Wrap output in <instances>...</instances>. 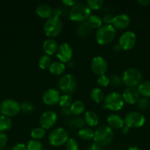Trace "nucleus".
Listing matches in <instances>:
<instances>
[{
  "mask_svg": "<svg viewBox=\"0 0 150 150\" xmlns=\"http://www.w3.org/2000/svg\"><path fill=\"white\" fill-rule=\"evenodd\" d=\"M91 11L85 3L77 2L69 10V16L73 21L82 23L88 21L91 15Z\"/></svg>",
  "mask_w": 150,
  "mask_h": 150,
  "instance_id": "nucleus-1",
  "label": "nucleus"
},
{
  "mask_svg": "<svg viewBox=\"0 0 150 150\" xmlns=\"http://www.w3.org/2000/svg\"><path fill=\"white\" fill-rule=\"evenodd\" d=\"M114 138V132L108 125H101L94 131V143L101 146H106L110 144Z\"/></svg>",
  "mask_w": 150,
  "mask_h": 150,
  "instance_id": "nucleus-2",
  "label": "nucleus"
},
{
  "mask_svg": "<svg viewBox=\"0 0 150 150\" xmlns=\"http://www.w3.org/2000/svg\"><path fill=\"white\" fill-rule=\"evenodd\" d=\"M116 29L113 25H102L96 32V40L101 45H107L115 39Z\"/></svg>",
  "mask_w": 150,
  "mask_h": 150,
  "instance_id": "nucleus-3",
  "label": "nucleus"
},
{
  "mask_svg": "<svg viewBox=\"0 0 150 150\" xmlns=\"http://www.w3.org/2000/svg\"><path fill=\"white\" fill-rule=\"evenodd\" d=\"M63 29V23L59 18L50 17L46 20L44 26V31L45 35L49 38H55L60 35Z\"/></svg>",
  "mask_w": 150,
  "mask_h": 150,
  "instance_id": "nucleus-4",
  "label": "nucleus"
},
{
  "mask_svg": "<svg viewBox=\"0 0 150 150\" xmlns=\"http://www.w3.org/2000/svg\"><path fill=\"white\" fill-rule=\"evenodd\" d=\"M142 79V74L139 70L135 67H129L124 72L122 82L127 87H136L141 83Z\"/></svg>",
  "mask_w": 150,
  "mask_h": 150,
  "instance_id": "nucleus-5",
  "label": "nucleus"
},
{
  "mask_svg": "<svg viewBox=\"0 0 150 150\" xmlns=\"http://www.w3.org/2000/svg\"><path fill=\"white\" fill-rule=\"evenodd\" d=\"M124 105L122 95L119 92H111L105 95L104 100V108L110 111H118L121 109Z\"/></svg>",
  "mask_w": 150,
  "mask_h": 150,
  "instance_id": "nucleus-6",
  "label": "nucleus"
},
{
  "mask_svg": "<svg viewBox=\"0 0 150 150\" xmlns=\"http://www.w3.org/2000/svg\"><path fill=\"white\" fill-rule=\"evenodd\" d=\"M58 87L61 92L66 95H71L76 91L77 81L72 74H66L61 76L58 81Z\"/></svg>",
  "mask_w": 150,
  "mask_h": 150,
  "instance_id": "nucleus-7",
  "label": "nucleus"
},
{
  "mask_svg": "<svg viewBox=\"0 0 150 150\" xmlns=\"http://www.w3.org/2000/svg\"><path fill=\"white\" fill-rule=\"evenodd\" d=\"M69 139V133L63 127H57L50 132L48 140L53 146H60L65 144Z\"/></svg>",
  "mask_w": 150,
  "mask_h": 150,
  "instance_id": "nucleus-8",
  "label": "nucleus"
},
{
  "mask_svg": "<svg viewBox=\"0 0 150 150\" xmlns=\"http://www.w3.org/2000/svg\"><path fill=\"white\" fill-rule=\"evenodd\" d=\"M1 114L7 117H13L21 111L20 103L14 99H5L0 104Z\"/></svg>",
  "mask_w": 150,
  "mask_h": 150,
  "instance_id": "nucleus-9",
  "label": "nucleus"
},
{
  "mask_svg": "<svg viewBox=\"0 0 150 150\" xmlns=\"http://www.w3.org/2000/svg\"><path fill=\"white\" fill-rule=\"evenodd\" d=\"M124 124L129 128L141 127L146 122V117L138 111H130L124 117Z\"/></svg>",
  "mask_w": 150,
  "mask_h": 150,
  "instance_id": "nucleus-10",
  "label": "nucleus"
},
{
  "mask_svg": "<svg viewBox=\"0 0 150 150\" xmlns=\"http://www.w3.org/2000/svg\"><path fill=\"white\" fill-rule=\"evenodd\" d=\"M136 41V35L132 31H126L119 38V44L122 50L129 51L135 46Z\"/></svg>",
  "mask_w": 150,
  "mask_h": 150,
  "instance_id": "nucleus-11",
  "label": "nucleus"
},
{
  "mask_svg": "<svg viewBox=\"0 0 150 150\" xmlns=\"http://www.w3.org/2000/svg\"><path fill=\"white\" fill-rule=\"evenodd\" d=\"M57 120V115L54 111L49 110L41 114L39 119L40 125L44 130L51 128L56 124Z\"/></svg>",
  "mask_w": 150,
  "mask_h": 150,
  "instance_id": "nucleus-12",
  "label": "nucleus"
},
{
  "mask_svg": "<svg viewBox=\"0 0 150 150\" xmlns=\"http://www.w3.org/2000/svg\"><path fill=\"white\" fill-rule=\"evenodd\" d=\"M56 56L60 62L64 64L67 63L71 60L73 57V49L69 43L63 42L58 46Z\"/></svg>",
  "mask_w": 150,
  "mask_h": 150,
  "instance_id": "nucleus-13",
  "label": "nucleus"
},
{
  "mask_svg": "<svg viewBox=\"0 0 150 150\" xmlns=\"http://www.w3.org/2000/svg\"><path fill=\"white\" fill-rule=\"evenodd\" d=\"M91 66L92 71L98 76L105 74L108 67L106 59L101 56L94 57L91 61Z\"/></svg>",
  "mask_w": 150,
  "mask_h": 150,
  "instance_id": "nucleus-14",
  "label": "nucleus"
},
{
  "mask_svg": "<svg viewBox=\"0 0 150 150\" xmlns=\"http://www.w3.org/2000/svg\"><path fill=\"white\" fill-rule=\"evenodd\" d=\"M60 95L57 89L50 88L44 93L42 97L43 102L49 106H54L59 103Z\"/></svg>",
  "mask_w": 150,
  "mask_h": 150,
  "instance_id": "nucleus-15",
  "label": "nucleus"
},
{
  "mask_svg": "<svg viewBox=\"0 0 150 150\" xmlns=\"http://www.w3.org/2000/svg\"><path fill=\"white\" fill-rule=\"evenodd\" d=\"M124 101L129 105H133L138 103L140 99V94L135 87H127L122 94Z\"/></svg>",
  "mask_w": 150,
  "mask_h": 150,
  "instance_id": "nucleus-16",
  "label": "nucleus"
},
{
  "mask_svg": "<svg viewBox=\"0 0 150 150\" xmlns=\"http://www.w3.org/2000/svg\"><path fill=\"white\" fill-rule=\"evenodd\" d=\"M130 24V18L129 16L124 13H120L114 16L113 26L116 29L123 30L126 29Z\"/></svg>",
  "mask_w": 150,
  "mask_h": 150,
  "instance_id": "nucleus-17",
  "label": "nucleus"
},
{
  "mask_svg": "<svg viewBox=\"0 0 150 150\" xmlns=\"http://www.w3.org/2000/svg\"><path fill=\"white\" fill-rule=\"evenodd\" d=\"M58 46V44L54 39L49 38L43 43V51L46 55L52 56L57 53Z\"/></svg>",
  "mask_w": 150,
  "mask_h": 150,
  "instance_id": "nucleus-18",
  "label": "nucleus"
},
{
  "mask_svg": "<svg viewBox=\"0 0 150 150\" xmlns=\"http://www.w3.org/2000/svg\"><path fill=\"white\" fill-rule=\"evenodd\" d=\"M52 8L46 4H38L35 9V13L38 17L47 20L52 16Z\"/></svg>",
  "mask_w": 150,
  "mask_h": 150,
  "instance_id": "nucleus-19",
  "label": "nucleus"
},
{
  "mask_svg": "<svg viewBox=\"0 0 150 150\" xmlns=\"http://www.w3.org/2000/svg\"><path fill=\"white\" fill-rule=\"evenodd\" d=\"M107 125L112 129H121L124 126V120L117 114H110L107 119Z\"/></svg>",
  "mask_w": 150,
  "mask_h": 150,
  "instance_id": "nucleus-20",
  "label": "nucleus"
},
{
  "mask_svg": "<svg viewBox=\"0 0 150 150\" xmlns=\"http://www.w3.org/2000/svg\"><path fill=\"white\" fill-rule=\"evenodd\" d=\"M92 29H93L90 26V25L88 24V22H82V23H79V25L77 26V27H76V35H77L79 38H88L89 36H91V33H92Z\"/></svg>",
  "mask_w": 150,
  "mask_h": 150,
  "instance_id": "nucleus-21",
  "label": "nucleus"
},
{
  "mask_svg": "<svg viewBox=\"0 0 150 150\" xmlns=\"http://www.w3.org/2000/svg\"><path fill=\"white\" fill-rule=\"evenodd\" d=\"M66 65L60 61L53 62L49 68V71L53 76H61L66 70Z\"/></svg>",
  "mask_w": 150,
  "mask_h": 150,
  "instance_id": "nucleus-22",
  "label": "nucleus"
},
{
  "mask_svg": "<svg viewBox=\"0 0 150 150\" xmlns=\"http://www.w3.org/2000/svg\"><path fill=\"white\" fill-rule=\"evenodd\" d=\"M84 120L85 124L88 125L90 127H95L98 125L99 122V117L95 112L91 111H88L85 113Z\"/></svg>",
  "mask_w": 150,
  "mask_h": 150,
  "instance_id": "nucleus-23",
  "label": "nucleus"
},
{
  "mask_svg": "<svg viewBox=\"0 0 150 150\" xmlns=\"http://www.w3.org/2000/svg\"><path fill=\"white\" fill-rule=\"evenodd\" d=\"M71 112L72 115L79 116L83 114L85 110V105L82 100H75L72 103L71 105L70 106Z\"/></svg>",
  "mask_w": 150,
  "mask_h": 150,
  "instance_id": "nucleus-24",
  "label": "nucleus"
},
{
  "mask_svg": "<svg viewBox=\"0 0 150 150\" xmlns=\"http://www.w3.org/2000/svg\"><path fill=\"white\" fill-rule=\"evenodd\" d=\"M78 136L83 141H91L94 139V131L91 127H83L79 130Z\"/></svg>",
  "mask_w": 150,
  "mask_h": 150,
  "instance_id": "nucleus-25",
  "label": "nucleus"
},
{
  "mask_svg": "<svg viewBox=\"0 0 150 150\" xmlns=\"http://www.w3.org/2000/svg\"><path fill=\"white\" fill-rule=\"evenodd\" d=\"M138 92L140 95H141L144 98H147L150 97V81H141L138 86Z\"/></svg>",
  "mask_w": 150,
  "mask_h": 150,
  "instance_id": "nucleus-26",
  "label": "nucleus"
},
{
  "mask_svg": "<svg viewBox=\"0 0 150 150\" xmlns=\"http://www.w3.org/2000/svg\"><path fill=\"white\" fill-rule=\"evenodd\" d=\"M104 94L103 91L99 88H94L91 92V98L96 103H101L104 102Z\"/></svg>",
  "mask_w": 150,
  "mask_h": 150,
  "instance_id": "nucleus-27",
  "label": "nucleus"
},
{
  "mask_svg": "<svg viewBox=\"0 0 150 150\" xmlns=\"http://www.w3.org/2000/svg\"><path fill=\"white\" fill-rule=\"evenodd\" d=\"M87 22H88V23L92 29H99L103 25L102 19L98 15H91L90 17L88 18Z\"/></svg>",
  "mask_w": 150,
  "mask_h": 150,
  "instance_id": "nucleus-28",
  "label": "nucleus"
},
{
  "mask_svg": "<svg viewBox=\"0 0 150 150\" xmlns=\"http://www.w3.org/2000/svg\"><path fill=\"white\" fill-rule=\"evenodd\" d=\"M12 127V121L10 117L6 116H0V131L4 132L10 130Z\"/></svg>",
  "mask_w": 150,
  "mask_h": 150,
  "instance_id": "nucleus-29",
  "label": "nucleus"
},
{
  "mask_svg": "<svg viewBox=\"0 0 150 150\" xmlns=\"http://www.w3.org/2000/svg\"><path fill=\"white\" fill-rule=\"evenodd\" d=\"M51 63H52V62H51V57H50V56L46 55V54L43 55L38 60V66L42 70L49 68Z\"/></svg>",
  "mask_w": 150,
  "mask_h": 150,
  "instance_id": "nucleus-30",
  "label": "nucleus"
},
{
  "mask_svg": "<svg viewBox=\"0 0 150 150\" xmlns=\"http://www.w3.org/2000/svg\"><path fill=\"white\" fill-rule=\"evenodd\" d=\"M72 103H73V100H72V97L71 96V95L64 94V95L60 96L58 104L60 105L62 108H70Z\"/></svg>",
  "mask_w": 150,
  "mask_h": 150,
  "instance_id": "nucleus-31",
  "label": "nucleus"
},
{
  "mask_svg": "<svg viewBox=\"0 0 150 150\" xmlns=\"http://www.w3.org/2000/svg\"><path fill=\"white\" fill-rule=\"evenodd\" d=\"M46 135V130L42 128L41 127H35L31 130L30 136L32 139H35V140H40V139H43Z\"/></svg>",
  "mask_w": 150,
  "mask_h": 150,
  "instance_id": "nucleus-32",
  "label": "nucleus"
},
{
  "mask_svg": "<svg viewBox=\"0 0 150 150\" xmlns=\"http://www.w3.org/2000/svg\"><path fill=\"white\" fill-rule=\"evenodd\" d=\"M26 148L28 150H42L43 144L40 140L31 139L26 144Z\"/></svg>",
  "mask_w": 150,
  "mask_h": 150,
  "instance_id": "nucleus-33",
  "label": "nucleus"
},
{
  "mask_svg": "<svg viewBox=\"0 0 150 150\" xmlns=\"http://www.w3.org/2000/svg\"><path fill=\"white\" fill-rule=\"evenodd\" d=\"M85 4L91 10H97L102 7L104 4V1L102 0H88L86 1Z\"/></svg>",
  "mask_w": 150,
  "mask_h": 150,
  "instance_id": "nucleus-34",
  "label": "nucleus"
},
{
  "mask_svg": "<svg viewBox=\"0 0 150 150\" xmlns=\"http://www.w3.org/2000/svg\"><path fill=\"white\" fill-rule=\"evenodd\" d=\"M21 111L24 114H29L34 110V105L29 101H24L20 103Z\"/></svg>",
  "mask_w": 150,
  "mask_h": 150,
  "instance_id": "nucleus-35",
  "label": "nucleus"
},
{
  "mask_svg": "<svg viewBox=\"0 0 150 150\" xmlns=\"http://www.w3.org/2000/svg\"><path fill=\"white\" fill-rule=\"evenodd\" d=\"M96 82L101 87H107L110 84V78L106 76L105 74L101 75V76H98L96 79Z\"/></svg>",
  "mask_w": 150,
  "mask_h": 150,
  "instance_id": "nucleus-36",
  "label": "nucleus"
},
{
  "mask_svg": "<svg viewBox=\"0 0 150 150\" xmlns=\"http://www.w3.org/2000/svg\"><path fill=\"white\" fill-rule=\"evenodd\" d=\"M65 144H66V148L67 150L79 149V144L74 139H72V138H69Z\"/></svg>",
  "mask_w": 150,
  "mask_h": 150,
  "instance_id": "nucleus-37",
  "label": "nucleus"
},
{
  "mask_svg": "<svg viewBox=\"0 0 150 150\" xmlns=\"http://www.w3.org/2000/svg\"><path fill=\"white\" fill-rule=\"evenodd\" d=\"M137 104H138V107L140 110L144 111V110L147 109L148 107L149 106V100L147 98L142 97V98H140Z\"/></svg>",
  "mask_w": 150,
  "mask_h": 150,
  "instance_id": "nucleus-38",
  "label": "nucleus"
},
{
  "mask_svg": "<svg viewBox=\"0 0 150 150\" xmlns=\"http://www.w3.org/2000/svg\"><path fill=\"white\" fill-rule=\"evenodd\" d=\"M110 78V84H111L113 86H119L123 82H122V79H121V77L118 75H112Z\"/></svg>",
  "mask_w": 150,
  "mask_h": 150,
  "instance_id": "nucleus-39",
  "label": "nucleus"
},
{
  "mask_svg": "<svg viewBox=\"0 0 150 150\" xmlns=\"http://www.w3.org/2000/svg\"><path fill=\"white\" fill-rule=\"evenodd\" d=\"M101 19H102V22L105 25H113L114 16L110 14H105Z\"/></svg>",
  "mask_w": 150,
  "mask_h": 150,
  "instance_id": "nucleus-40",
  "label": "nucleus"
},
{
  "mask_svg": "<svg viewBox=\"0 0 150 150\" xmlns=\"http://www.w3.org/2000/svg\"><path fill=\"white\" fill-rule=\"evenodd\" d=\"M7 142V136L4 132L0 131V149H2Z\"/></svg>",
  "mask_w": 150,
  "mask_h": 150,
  "instance_id": "nucleus-41",
  "label": "nucleus"
},
{
  "mask_svg": "<svg viewBox=\"0 0 150 150\" xmlns=\"http://www.w3.org/2000/svg\"><path fill=\"white\" fill-rule=\"evenodd\" d=\"M85 122L84 119L82 118H76L74 120V127H77V128H83L85 126Z\"/></svg>",
  "mask_w": 150,
  "mask_h": 150,
  "instance_id": "nucleus-42",
  "label": "nucleus"
},
{
  "mask_svg": "<svg viewBox=\"0 0 150 150\" xmlns=\"http://www.w3.org/2000/svg\"><path fill=\"white\" fill-rule=\"evenodd\" d=\"M61 2L66 7H71V8L78 1H76V0H63Z\"/></svg>",
  "mask_w": 150,
  "mask_h": 150,
  "instance_id": "nucleus-43",
  "label": "nucleus"
},
{
  "mask_svg": "<svg viewBox=\"0 0 150 150\" xmlns=\"http://www.w3.org/2000/svg\"><path fill=\"white\" fill-rule=\"evenodd\" d=\"M63 16V10L60 8H55L52 10V16L55 18H59Z\"/></svg>",
  "mask_w": 150,
  "mask_h": 150,
  "instance_id": "nucleus-44",
  "label": "nucleus"
},
{
  "mask_svg": "<svg viewBox=\"0 0 150 150\" xmlns=\"http://www.w3.org/2000/svg\"><path fill=\"white\" fill-rule=\"evenodd\" d=\"M12 150H28L27 148H26V145H25L24 144L19 143L15 145L13 147Z\"/></svg>",
  "mask_w": 150,
  "mask_h": 150,
  "instance_id": "nucleus-45",
  "label": "nucleus"
},
{
  "mask_svg": "<svg viewBox=\"0 0 150 150\" xmlns=\"http://www.w3.org/2000/svg\"><path fill=\"white\" fill-rule=\"evenodd\" d=\"M61 114L64 117H70L72 115L71 112L70 108H62L61 110Z\"/></svg>",
  "mask_w": 150,
  "mask_h": 150,
  "instance_id": "nucleus-46",
  "label": "nucleus"
},
{
  "mask_svg": "<svg viewBox=\"0 0 150 150\" xmlns=\"http://www.w3.org/2000/svg\"><path fill=\"white\" fill-rule=\"evenodd\" d=\"M88 150H101V146H99V144H97L94 143L89 146Z\"/></svg>",
  "mask_w": 150,
  "mask_h": 150,
  "instance_id": "nucleus-47",
  "label": "nucleus"
},
{
  "mask_svg": "<svg viewBox=\"0 0 150 150\" xmlns=\"http://www.w3.org/2000/svg\"><path fill=\"white\" fill-rule=\"evenodd\" d=\"M112 50H113V53H115V54H118V53L120 52L122 49L121 48L120 45H119V44H116V45H114L113 46Z\"/></svg>",
  "mask_w": 150,
  "mask_h": 150,
  "instance_id": "nucleus-48",
  "label": "nucleus"
},
{
  "mask_svg": "<svg viewBox=\"0 0 150 150\" xmlns=\"http://www.w3.org/2000/svg\"><path fill=\"white\" fill-rule=\"evenodd\" d=\"M138 3L141 6H147L150 4V0H138Z\"/></svg>",
  "mask_w": 150,
  "mask_h": 150,
  "instance_id": "nucleus-49",
  "label": "nucleus"
},
{
  "mask_svg": "<svg viewBox=\"0 0 150 150\" xmlns=\"http://www.w3.org/2000/svg\"><path fill=\"white\" fill-rule=\"evenodd\" d=\"M129 130H130V128H129V127H127L126 125H124V127L121 129V133L124 135L127 134V133L129 132Z\"/></svg>",
  "mask_w": 150,
  "mask_h": 150,
  "instance_id": "nucleus-50",
  "label": "nucleus"
},
{
  "mask_svg": "<svg viewBox=\"0 0 150 150\" xmlns=\"http://www.w3.org/2000/svg\"><path fill=\"white\" fill-rule=\"evenodd\" d=\"M66 65H67V67H69V68H72V67H74V62L72 61V60H71L69 62L66 63Z\"/></svg>",
  "mask_w": 150,
  "mask_h": 150,
  "instance_id": "nucleus-51",
  "label": "nucleus"
},
{
  "mask_svg": "<svg viewBox=\"0 0 150 150\" xmlns=\"http://www.w3.org/2000/svg\"><path fill=\"white\" fill-rule=\"evenodd\" d=\"M127 150H140V149H139V148L137 147V146H130V147L128 148Z\"/></svg>",
  "mask_w": 150,
  "mask_h": 150,
  "instance_id": "nucleus-52",
  "label": "nucleus"
},
{
  "mask_svg": "<svg viewBox=\"0 0 150 150\" xmlns=\"http://www.w3.org/2000/svg\"><path fill=\"white\" fill-rule=\"evenodd\" d=\"M1 109H0V116H1Z\"/></svg>",
  "mask_w": 150,
  "mask_h": 150,
  "instance_id": "nucleus-53",
  "label": "nucleus"
},
{
  "mask_svg": "<svg viewBox=\"0 0 150 150\" xmlns=\"http://www.w3.org/2000/svg\"><path fill=\"white\" fill-rule=\"evenodd\" d=\"M42 150H47V149H43Z\"/></svg>",
  "mask_w": 150,
  "mask_h": 150,
  "instance_id": "nucleus-54",
  "label": "nucleus"
},
{
  "mask_svg": "<svg viewBox=\"0 0 150 150\" xmlns=\"http://www.w3.org/2000/svg\"><path fill=\"white\" fill-rule=\"evenodd\" d=\"M112 150H113V149H112Z\"/></svg>",
  "mask_w": 150,
  "mask_h": 150,
  "instance_id": "nucleus-55",
  "label": "nucleus"
}]
</instances>
